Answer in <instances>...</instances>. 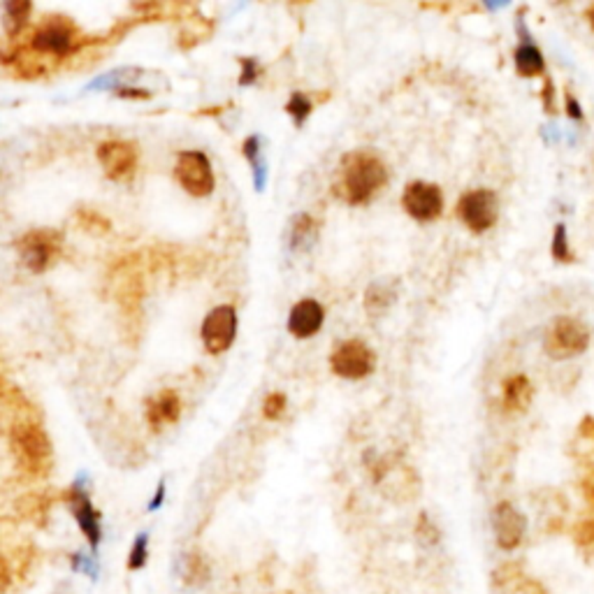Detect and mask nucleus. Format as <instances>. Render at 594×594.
<instances>
[{"label": "nucleus", "mask_w": 594, "mask_h": 594, "mask_svg": "<svg viewBox=\"0 0 594 594\" xmlns=\"http://www.w3.org/2000/svg\"><path fill=\"white\" fill-rule=\"evenodd\" d=\"M341 174L334 184L337 196L346 203L363 205L369 197L376 196L381 186L388 181L386 165L369 151H351L341 158Z\"/></svg>", "instance_id": "nucleus-1"}, {"label": "nucleus", "mask_w": 594, "mask_h": 594, "mask_svg": "<svg viewBox=\"0 0 594 594\" xmlns=\"http://www.w3.org/2000/svg\"><path fill=\"white\" fill-rule=\"evenodd\" d=\"M10 444H12L14 460L19 470L33 478H44L52 471V444L44 429L30 418H17L10 429Z\"/></svg>", "instance_id": "nucleus-2"}, {"label": "nucleus", "mask_w": 594, "mask_h": 594, "mask_svg": "<svg viewBox=\"0 0 594 594\" xmlns=\"http://www.w3.org/2000/svg\"><path fill=\"white\" fill-rule=\"evenodd\" d=\"M60 246H63L60 232L40 228V230L26 232L24 237L19 239V256L30 272L42 274L47 272L60 256Z\"/></svg>", "instance_id": "nucleus-3"}, {"label": "nucleus", "mask_w": 594, "mask_h": 594, "mask_svg": "<svg viewBox=\"0 0 594 594\" xmlns=\"http://www.w3.org/2000/svg\"><path fill=\"white\" fill-rule=\"evenodd\" d=\"M588 346H590L588 327L582 325L578 318L559 316V318H555L553 321V325L548 327L546 353L550 357L565 360V357L581 356V353L588 351Z\"/></svg>", "instance_id": "nucleus-4"}, {"label": "nucleus", "mask_w": 594, "mask_h": 594, "mask_svg": "<svg viewBox=\"0 0 594 594\" xmlns=\"http://www.w3.org/2000/svg\"><path fill=\"white\" fill-rule=\"evenodd\" d=\"M174 177L179 186L193 197H205L214 190V170L203 151H181L177 156Z\"/></svg>", "instance_id": "nucleus-5"}, {"label": "nucleus", "mask_w": 594, "mask_h": 594, "mask_svg": "<svg viewBox=\"0 0 594 594\" xmlns=\"http://www.w3.org/2000/svg\"><path fill=\"white\" fill-rule=\"evenodd\" d=\"M376 357L372 353L365 341L360 339H349V341H341L330 356V367L337 376L341 379H365L374 372Z\"/></svg>", "instance_id": "nucleus-6"}, {"label": "nucleus", "mask_w": 594, "mask_h": 594, "mask_svg": "<svg viewBox=\"0 0 594 594\" xmlns=\"http://www.w3.org/2000/svg\"><path fill=\"white\" fill-rule=\"evenodd\" d=\"M203 341L212 356H221L228 351L237 334V311L230 304H221L216 309L209 311L203 321Z\"/></svg>", "instance_id": "nucleus-7"}, {"label": "nucleus", "mask_w": 594, "mask_h": 594, "mask_svg": "<svg viewBox=\"0 0 594 594\" xmlns=\"http://www.w3.org/2000/svg\"><path fill=\"white\" fill-rule=\"evenodd\" d=\"M458 216L471 232H486L494 226L500 216V203L493 190L478 189L470 190L467 196L460 197Z\"/></svg>", "instance_id": "nucleus-8"}, {"label": "nucleus", "mask_w": 594, "mask_h": 594, "mask_svg": "<svg viewBox=\"0 0 594 594\" xmlns=\"http://www.w3.org/2000/svg\"><path fill=\"white\" fill-rule=\"evenodd\" d=\"M402 205L405 212L416 221H434L441 214L444 209V196L437 184H428V181H411L406 184L405 193H402Z\"/></svg>", "instance_id": "nucleus-9"}, {"label": "nucleus", "mask_w": 594, "mask_h": 594, "mask_svg": "<svg viewBox=\"0 0 594 594\" xmlns=\"http://www.w3.org/2000/svg\"><path fill=\"white\" fill-rule=\"evenodd\" d=\"M98 163L112 181H128L137 170V147L124 140L102 142L98 147Z\"/></svg>", "instance_id": "nucleus-10"}, {"label": "nucleus", "mask_w": 594, "mask_h": 594, "mask_svg": "<svg viewBox=\"0 0 594 594\" xmlns=\"http://www.w3.org/2000/svg\"><path fill=\"white\" fill-rule=\"evenodd\" d=\"M493 529L497 546L502 550H513L520 546V541L525 539V529H527V520L511 502H500L493 511Z\"/></svg>", "instance_id": "nucleus-11"}, {"label": "nucleus", "mask_w": 594, "mask_h": 594, "mask_svg": "<svg viewBox=\"0 0 594 594\" xmlns=\"http://www.w3.org/2000/svg\"><path fill=\"white\" fill-rule=\"evenodd\" d=\"M30 44H33L37 52H44V54H70L72 47H75V28L68 24L66 19L56 17L52 19V21H44V24L36 30Z\"/></svg>", "instance_id": "nucleus-12"}, {"label": "nucleus", "mask_w": 594, "mask_h": 594, "mask_svg": "<svg viewBox=\"0 0 594 594\" xmlns=\"http://www.w3.org/2000/svg\"><path fill=\"white\" fill-rule=\"evenodd\" d=\"M66 502L70 504L72 516L77 518L79 527H82L84 536H86V541L91 543V548L98 546V543H100V516H98V511H95L93 504H91L89 494L84 493L79 486H75L70 493L66 494Z\"/></svg>", "instance_id": "nucleus-13"}, {"label": "nucleus", "mask_w": 594, "mask_h": 594, "mask_svg": "<svg viewBox=\"0 0 594 594\" xmlns=\"http://www.w3.org/2000/svg\"><path fill=\"white\" fill-rule=\"evenodd\" d=\"M323 321H325V311L316 300H302L297 302L288 316V330L295 334L297 339H307L321 330Z\"/></svg>", "instance_id": "nucleus-14"}, {"label": "nucleus", "mask_w": 594, "mask_h": 594, "mask_svg": "<svg viewBox=\"0 0 594 594\" xmlns=\"http://www.w3.org/2000/svg\"><path fill=\"white\" fill-rule=\"evenodd\" d=\"M179 413H181V399L174 390H163L158 392L156 397H151L147 402V422L151 425L154 432L163 428V425H170V422L179 421Z\"/></svg>", "instance_id": "nucleus-15"}, {"label": "nucleus", "mask_w": 594, "mask_h": 594, "mask_svg": "<svg viewBox=\"0 0 594 594\" xmlns=\"http://www.w3.org/2000/svg\"><path fill=\"white\" fill-rule=\"evenodd\" d=\"M532 402V383L527 376L516 374L504 383V406L509 411H525Z\"/></svg>", "instance_id": "nucleus-16"}, {"label": "nucleus", "mask_w": 594, "mask_h": 594, "mask_svg": "<svg viewBox=\"0 0 594 594\" xmlns=\"http://www.w3.org/2000/svg\"><path fill=\"white\" fill-rule=\"evenodd\" d=\"M392 302H395V288L390 285V281H376L365 293V309L372 316L383 314Z\"/></svg>", "instance_id": "nucleus-17"}, {"label": "nucleus", "mask_w": 594, "mask_h": 594, "mask_svg": "<svg viewBox=\"0 0 594 594\" xmlns=\"http://www.w3.org/2000/svg\"><path fill=\"white\" fill-rule=\"evenodd\" d=\"M516 68L523 77H534V75H541L546 70V63H543L539 49L532 42H525L516 49Z\"/></svg>", "instance_id": "nucleus-18"}, {"label": "nucleus", "mask_w": 594, "mask_h": 594, "mask_svg": "<svg viewBox=\"0 0 594 594\" xmlns=\"http://www.w3.org/2000/svg\"><path fill=\"white\" fill-rule=\"evenodd\" d=\"M316 235H318V228H316V221L309 214H297L293 219L291 226V246L295 251L309 249L311 244L316 242Z\"/></svg>", "instance_id": "nucleus-19"}, {"label": "nucleus", "mask_w": 594, "mask_h": 594, "mask_svg": "<svg viewBox=\"0 0 594 594\" xmlns=\"http://www.w3.org/2000/svg\"><path fill=\"white\" fill-rule=\"evenodd\" d=\"M30 12V3L26 0H10L5 3V19H3V28H5V36L12 40L19 30L24 28L26 19Z\"/></svg>", "instance_id": "nucleus-20"}, {"label": "nucleus", "mask_w": 594, "mask_h": 594, "mask_svg": "<svg viewBox=\"0 0 594 594\" xmlns=\"http://www.w3.org/2000/svg\"><path fill=\"white\" fill-rule=\"evenodd\" d=\"M19 509H21V513H24L28 520H33V523H42V518L47 516V509H49V497H44V494H28V497H24V500L19 502Z\"/></svg>", "instance_id": "nucleus-21"}, {"label": "nucleus", "mask_w": 594, "mask_h": 594, "mask_svg": "<svg viewBox=\"0 0 594 594\" xmlns=\"http://www.w3.org/2000/svg\"><path fill=\"white\" fill-rule=\"evenodd\" d=\"M209 578V566L200 553H190L184 565V581L189 585H200Z\"/></svg>", "instance_id": "nucleus-22"}, {"label": "nucleus", "mask_w": 594, "mask_h": 594, "mask_svg": "<svg viewBox=\"0 0 594 594\" xmlns=\"http://www.w3.org/2000/svg\"><path fill=\"white\" fill-rule=\"evenodd\" d=\"M311 109H314V105H311V100L304 93H293L288 105H285V112L291 114L295 125H302L311 114Z\"/></svg>", "instance_id": "nucleus-23"}, {"label": "nucleus", "mask_w": 594, "mask_h": 594, "mask_svg": "<svg viewBox=\"0 0 594 594\" xmlns=\"http://www.w3.org/2000/svg\"><path fill=\"white\" fill-rule=\"evenodd\" d=\"M147 559H148V536L140 534L135 539V543H132L131 555H128V569L132 571L142 569V566L147 565Z\"/></svg>", "instance_id": "nucleus-24"}, {"label": "nucleus", "mask_w": 594, "mask_h": 594, "mask_svg": "<svg viewBox=\"0 0 594 594\" xmlns=\"http://www.w3.org/2000/svg\"><path fill=\"white\" fill-rule=\"evenodd\" d=\"M285 409V395L284 392H272L265 397V405H262V416L268 418V421H277L281 418Z\"/></svg>", "instance_id": "nucleus-25"}, {"label": "nucleus", "mask_w": 594, "mask_h": 594, "mask_svg": "<svg viewBox=\"0 0 594 594\" xmlns=\"http://www.w3.org/2000/svg\"><path fill=\"white\" fill-rule=\"evenodd\" d=\"M553 256L558 258V261H571V253H569V237H566V228L559 223L558 228H555V235H553Z\"/></svg>", "instance_id": "nucleus-26"}, {"label": "nucleus", "mask_w": 594, "mask_h": 594, "mask_svg": "<svg viewBox=\"0 0 594 594\" xmlns=\"http://www.w3.org/2000/svg\"><path fill=\"white\" fill-rule=\"evenodd\" d=\"M418 536H421L422 543H428V546H434V543L439 541V532H437V527H434L432 520H429L425 513H422L421 520H418Z\"/></svg>", "instance_id": "nucleus-27"}, {"label": "nucleus", "mask_w": 594, "mask_h": 594, "mask_svg": "<svg viewBox=\"0 0 594 594\" xmlns=\"http://www.w3.org/2000/svg\"><path fill=\"white\" fill-rule=\"evenodd\" d=\"M242 66H244V72H242V77H239V84H251V82H253V79L258 77L256 60H253V59H244Z\"/></svg>", "instance_id": "nucleus-28"}, {"label": "nucleus", "mask_w": 594, "mask_h": 594, "mask_svg": "<svg viewBox=\"0 0 594 594\" xmlns=\"http://www.w3.org/2000/svg\"><path fill=\"white\" fill-rule=\"evenodd\" d=\"M10 569H12V566H10V558H3L0 559V574H3V581H0V588H3V592H7V590H10Z\"/></svg>", "instance_id": "nucleus-29"}, {"label": "nucleus", "mask_w": 594, "mask_h": 594, "mask_svg": "<svg viewBox=\"0 0 594 594\" xmlns=\"http://www.w3.org/2000/svg\"><path fill=\"white\" fill-rule=\"evenodd\" d=\"M566 112H569L571 119H582V109L581 105H578L576 98H571V95H566Z\"/></svg>", "instance_id": "nucleus-30"}, {"label": "nucleus", "mask_w": 594, "mask_h": 594, "mask_svg": "<svg viewBox=\"0 0 594 594\" xmlns=\"http://www.w3.org/2000/svg\"><path fill=\"white\" fill-rule=\"evenodd\" d=\"M163 494H165V483H161V486H158V490H156L154 502L148 504V509H151V511H154V509H158V506L163 504Z\"/></svg>", "instance_id": "nucleus-31"}, {"label": "nucleus", "mask_w": 594, "mask_h": 594, "mask_svg": "<svg viewBox=\"0 0 594 594\" xmlns=\"http://www.w3.org/2000/svg\"><path fill=\"white\" fill-rule=\"evenodd\" d=\"M588 21H590V26L594 28V5L588 10Z\"/></svg>", "instance_id": "nucleus-32"}]
</instances>
